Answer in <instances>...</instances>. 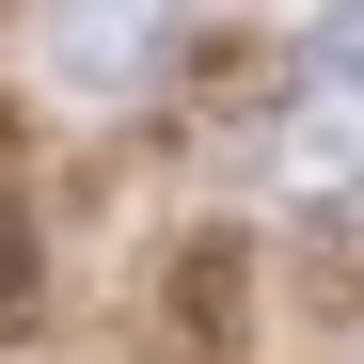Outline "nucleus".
<instances>
[{"label": "nucleus", "mask_w": 364, "mask_h": 364, "mask_svg": "<svg viewBox=\"0 0 364 364\" xmlns=\"http://www.w3.org/2000/svg\"><path fill=\"white\" fill-rule=\"evenodd\" d=\"M285 191H317V206H333V191H364V80H333V64H317V95L285 111Z\"/></svg>", "instance_id": "obj_3"}, {"label": "nucleus", "mask_w": 364, "mask_h": 364, "mask_svg": "<svg viewBox=\"0 0 364 364\" xmlns=\"http://www.w3.org/2000/svg\"><path fill=\"white\" fill-rule=\"evenodd\" d=\"M317 64H333V80H364V0H333V16H317Z\"/></svg>", "instance_id": "obj_5"}, {"label": "nucleus", "mask_w": 364, "mask_h": 364, "mask_svg": "<svg viewBox=\"0 0 364 364\" xmlns=\"http://www.w3.org/2000/svg\"><path fill=\"white\" fill-rule=\"evenodd\" d=\"M32 317V222H0V333Z\"/></svg>", "instance_id": "obj_4"}, {"label": "nucleus", "mask_w": 364, "mask_h": 364, "mask_svg": "<svg viewBox=\"0 0 364 364\" xmlns=\"http://www.w3.org/2000/svg\"><path fill=\"white\" fill-rule=\"evenodd\" d=\"M237 285H254V254L206 222V237H174V269H159V301H174V348L191 364H237Z\"/></svg>", "instance_id": "obj_2"}, {"label": "nucleus", "mask_w": 364, "mask_h": 364, "mask_svg": "<svg viewBox=\"0 0 364 364\" xmlns=\"http://www.w3.org/2000/svg\"><path fill=\"white\" fill-rule=\"evenodd\" d=\"M32 48H48V80H64V95H143L174 48H191V0H48Z\"/></svg>", "instance_id": "obj_1"}]
</instances>
